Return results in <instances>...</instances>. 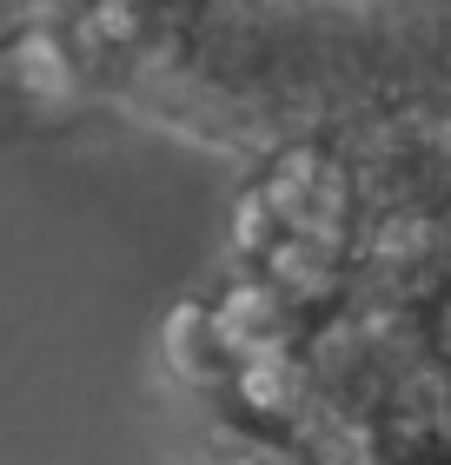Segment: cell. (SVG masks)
<instances>
[{
    "mask_svg": "<svg viewBox=\"0 0 451 465\" xmlns=\"http://www.w3.org/2000/svg\"><path fill=\"white\" fill-rule=\"evenodd\" d=\"M266 200H272V213L286 220L292 232L338 246V232H346V206H352V186H346V173H338L326 153L292 146V153L266 173Z\"/></svg>",
    "mask_w": 451,
    "mask_h": 465,
    "instance_id": "1",
    "label": "cell"
},
{
    "mask_svg": "<svg viewBox=\"0 0 451 465\" xmlns=\"http://www.w3.org/2000/svg\"><path fill=\"white\" fill-rule=\"evenodd\" d=\"M286 292L279 286H232L226 306L212 312V340L226 352H260V346H286Z\"/></svg>",
    "mask_w": 451,
    "mask_h": 465,
    "instance_id": "2",
    "label": "cell"
},
{
    "mask_svg": "<svg viewBox=\"0 0 451 465\" xmlns=\"http://www.w3.org/2000/svg\"><path fill=\"white\" fill-rule=\"evenodd\" d=\"M240 399L252 412H292L306 399V366L286 346H260L240 359Z\"/></svg>",
    "mask_w": 451,
    "mask_h": 465,
    "instance_id": "3",
    "label": "cell"
},
{
    "mask_svg": "<svg viewBox=\"0 0 451 465\" xmlns=\"http://www.w3.org/2000/svg\"><path fill=\"white\" fill-rule=\"evenodd\" d=\"M332 240H306V232H286V240L272 246V286L286 292V300H326L338 266H332Z\"/></svg>",
    "mask_w": 451,
    "mask_h": 465,
    "instance_id": "4",
    "label": "cell"
},
{
    "mask_svg": "<svg viewBox=\"0 0 451 465\" xmlns=\"http://www.w3.org/2000/svg\"><path fill=\"white\" fill-rule=\"evenodd\" d=\"M392 412H398V426L418 432V439L445 432L451 426V379L438 366H405L398 386H392Z\"/></svg>",
    "mask_w": 451,
    "mask_h": 465,
    "instance_id": "5",
    "label": "cell"
},
{
    "mask_svg": "<svg viewBox=\"0 0 451 465\" xmlns=\"http://www.w3.org/2000/svg\"><path fill=\"white\" fill-rule=\"evenodd\" d=\"M14 67H20V87L40 94V100H54V107H67L74 100V67H67V54L54 47L47 34H27L14 47Z\"/></svg>",
    "mask_w": 451,
    "mask_h": 465,
    "instance_id": "6",
    "label": "cell"
},
{
    "mask_svg": "<svg viewBox=\"0 0 451 465\" xmlns=\"http://www.w3.org/2000/svg\"><path fill=\"white\" fill-rule=\"evenodd\" d=\"M212 465H306V459H299L292 446H272V439H240V432H226Z\"/></svg>",
    "mask_w": 451,
    "mask_h": 465,
    "instance_id": "7",
    "label": "cell"
},
{
    "mask_svg": "<svg viewBox=\"0 0 451 465\" xmlns=\"http://www.w3.org/2000/svg\"><path fill=\"white\" fill-rule=\"evenodd\" d=\"M272 220H279V213H272V200H266V186H260V193H246V200H240V220H232V240H240L246 252H252V246H266Z\"/></svg>",
    "mask_w": 451,
    "mask_h": 465,
    "instance_id": "8",
    "label": "cell"
},
{
    "mask_svg": "<svg viewBox=\"0 0 451 465\" xmlns=\"http://www.w3.org/2000/svg\"><path fill=\"white\" fill-rule=\"evenodd\" d=\"M438 340H445V352H451V306H445V320H438Z\"/></svg>",
    "mask_w": 451,
    "mask_h": 465,
    "instance_id": "9",
    "label": "cell"
}]
</instances>
